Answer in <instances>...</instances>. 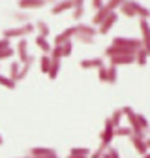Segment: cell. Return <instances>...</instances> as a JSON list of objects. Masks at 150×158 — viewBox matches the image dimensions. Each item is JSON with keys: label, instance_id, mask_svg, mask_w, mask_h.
<instances>
[{"label": "cell", "instance_id": "obj_17", "mask_svg": "<svg viewBox=\"0 0 150 158\" xmlns=\"http://www.w3.org/2000/svg\"><path fill=\"white\" fill-rule=\"evenodd\" d=\"M111 11L105 8V4L100 8V10H96V13H94V17H92V27H100L103 21H105V17L109 15Z\"/></svg>", "mask_w": 150, "mask_h": 158}, {"label": "cell", "instance_id": "obj_9", "mask_svg": "<svg viewBox=\"0 0 150 158\" xmlns=\"http://www.w3.org/2000/svg\"><path fill=\"white\" fill-rule=\"evenodd\" d=\"M15 53H17V60L21 62V64L28 60V56H30V53H28V42H26L25 38H21V40H19V42H17Z\"/></svg>", "mask_w": 150, "mask_h": 158}, {"label": "cell", "instance_id": "obj_12", "mask_svg": "<svg viewBox=\"0 0 150 158\" xmlns=\"http://www.w3.org/2000/svg\"><path fill=\"white\" fill-rule=\"evenodd\" d=\"M47 2L45 0H19L17 2V6L21 8V10H25V11H28V10H38V8H43Z\"/></svg>", "mask_w": 150, "mask_h": 158}, {"label": "cell", "instance_id": "obj_13", "mask_svg": "<svg viewBox=\"0 0 150 158\" xmlns=\"http://www.w3.org/2000/svg\"><path fill=\"white\" fill-rule=\"evenodd\" d=\"M73 8V0H58V2H54V6L51 8V13L53 15H60L68 10Z\"/></svg>", "mask_w": 150, "mask_h": 158}, {"label": "cell", "instance_id": "obj_11", "mask_svg": "<svg viewBox=\"0 0 150 158\" xmlns=\"http://www.w3.org/2000/svg\"><path fill=\"white\" fill-rule=\"evenodd\" d=\"M129 141H131V145H133V149L137 151V154H148V151H150V143H148V139H137V137H133V135H129Z\"/></svg>", "mask_w": 150, "mask_h": 158}, {"label": "cell", "instance_id": "obj_27", "mask_svg": "<svg viewBox=\"0 0 150 158\" xmlns=\"http://www.w3.org/2000/svg\"><path fill=\"white\" fill-rule=\"evenodd\" d=\"M122 117H124V113H122V109H120V107H118V109H115V111H112V115L109 117V118H111V123H112V126H115V128L122 124Z\"/></svg>", "mask_w": 150, "mask_h": 158}, {"label": "cell", "instance_id": "obj_18", "mask_svg": "<svg viewBox=\"0 0 150 158\" xmlns=\"http://www.w3.org/2000/svg\"><path fill=\"white\" fill-rule=\"evenodd\" d=\"M71 38H73V27H68L64 32H60V34L54 36V45H62V44L69 42Z\"/></svg>", "mask_w": 150, "mask_h": 158}, {"label": "cell", "instance_id": "obj_35", "mask_svg": "<svg viewBox=\"0 0 150 158\" xmlns=\"http://www.w3.org/2000/svg\"><path fill=\"white\" fill-rule=\"evenodd\" d=\"M105 152H107V156H109V158H120V152H118V149L111 147V145L105 149Z\"/></svg>", "mask_w": 150, "mask_h": 158}, {"label": "cell", "instance_id": "obj_36", "mask_svg": "<svg viewBox=\"0 0 150 158\" xmlns=\"http://www.w3.org/2000/svg\"><path fill=\"white\" fill-rule=\"evenodd\" d=\"M98 77H100V81H101V83H107V66L98 68Z\"/></svg>", "mask_w": 150, "mask_h": 158}, {"label": "cell", "instance_id": "obj_26", "mask_svg": "<svg viewBox=\"0 0 150 158\" xmlns=\"http://www.w3.org/2000/svg\"><path fill=\"white\" fill-rule=\"evenodd\" d=\"M90 149L88 147H71L69 149V154H73V156H85V158H88L90 156Z\"/></svg>", "mask_w": 150, "mask_h": 158}, {"label": "cell", "instance_id": "obj_30", "mask_svg": "<svg viewBox=\"0 0 150 158\" xmlns=\"http://www.w3.org/2000/svg\"><path fill=\"white\" fill-rule=\"evenodd\" d=\"M0 87H6V89L13 90V89L17 87V83H15V81H11L8 75H2V73H0Z\"/></svg>", "mask_w": 150, "mask_h": 158}, {"label": "cell", "instance_id": "obj_5", "mask_svg": "<svg viewBox=\"0 0 150 158\" xmlns=\"http://www.w3.org/2000/svg\"><path fill=\"white\" fill-rule=\"evenodd\" d=\"M112 139H115V126H112L111 118L107 117L105 123H103V130H101V134H100V145L107 149V147L112 143Z\"/></svg>", "mask_w": 150, "mask_h": 158}, {"label": "cell", "instance_id": "obj_25", "mask_svg": "<svg viewBox=\"0 0 150 158\" xmlns=\"http://www.w3.org/2000/svg\"><path fill=\"white\" fill-rule=\"evenodd\" d=\"M116 81H118V70L115 66H107V83L115 85Z\"/></svg>", "mask_w": 150, "mask_h": 158}, {"label": "cell", "instance_id": "obj_1", "mask_svg": "<svg viewBox=\"0 0 150 158\" xmlns=\"http://www.w3.org/2000/svg\"><path fill=\"white\" fill-rule=\"evenodd\" d=\"M96 36H98V28H96V27L85 25V23L73 25V38H71V40H77L79 44L92 45V44H94V38H96Z\"/></svg>", "mask_w": 150, "mask_h": 158}, {"label": "cell", "instance_id": "obj_15", "mask_svg": "<svg viewBox=\"0 0 150 158\" xmlns=\"http://www.w3.org/2000/svg\"><path fill=\"white\" fill-rule=\"evenodd\" d=\"M32 64H34V55H30V56H28V60L21 64V70H19V73H17V77H15V83L23 81V79H25V77L28 75V72H30Z\"/></svg>", "mask_w": 150, "mask_h": 158}, {"label": "cell", "instance_id": "obj_4", "mask_svg": "<svg viewBox=\"0 0 150 158\" xmlns=\"http://www.w3.org/2000/svg\"><path fill=\"white\" fill-rule=\"evenodd\" d=\"M36 28L32 23H25V25H19V27H13V28H6L4 30V38L11 40V38H25L28 34H32Z\"/></svg>", "mask_w": 150, "mask_h": 158}, {"label": "cell", "instance_id": "obj_42", "mask_svg": "<svg viewBox=\"0 0 150 158\" xmlns=\"http://www.w3.org/2000/svg\"><path fill=\"white\" fill-rule=\"evenodd\" d=\"M2 143H4V141H2V135H0V145H2Z\"/></svg>", "mask_w": 150, "mask_h": 158}, {"label": "cell", "instance_id": "obj_24", "mask_svg": "<svg viewBox=\"0 0 150 158\" xmlns=\"http://www.w3.org/2000/svg\"><path fill=\"white\" fill-rule=\"evenodd\" d=\"M34 28L38 30V36H43V38H47L49 32H51V28H49V25H47L45 21H38V23L34 25Z\"/></svg>", "mask_w": 150, "mask_h": 158}, {"label": "cell", "instance_id": "obj_21", "mask_svg": "<svg viewBox=\"0 0 150 158\" xmlns=\"http://www.w3.org/2000/svg\"><path fill=\"white\" fill-rule=\"evenodd\" d=\"M146 62H148V49L141 47V49L135 53V64L143 68V66H146Z\"/></svg>", "mask_w": 150, "mask_h": 158}, {"label": "cell", "instance_id": "obj_41", "mask_svg": "<svg viewBox=\"0 0 150 158\" xmlns=\"http://www.w3.org/2000/svg\"><path fill=\"white\" fill-rule=\"evenodd\" d=\"M45 2H58V0H45Z\"/></svg>", "mask_w": 150, "mask_h": 158}, {"label": "cell", "instance_id": "obj_6", "mask_svg": "<svg viewBox=\"0 0 150 158\" xmlns=\"http://www.w3.org/2000/svg\"><path fill=\"white\" fill-rule=\"evenodd\" d=\"M112 45H118V47H126V49H133V51H139L143 47V42L139 38H122V36H116L112 38Z\"/></svg>", "mask_w": 150, "mask_h": 158}, {"label": "cell", "instance_id": "obj_33", "mask_svg": "<svg viewBox=\"0 0 150 158\" xmlns=\"http://www.w3.org/2000/svg\"><path fill=\"white\" fill-rule=\"evenodd\" d=\"M13 55H15V49H13V47L2 49V51H0V62H2V60H6V58H11Z\"/></svg>", "mask_w": 150, "mask_h": 158}, {"label": "cell", "instance_id": "obj_38", "mask_svg": "<svg viewBox=\"0 0 150 158\" xmlns=\"http://www.w3.org/2000/svg\"><path fill=\"white\" fill-rule=\"evenodd\" d=\"M8 47H11V42H10L8 38H2V40H0V51H2V49H8Z\"/></svg>", "mask_w": 150, "mask_h": 158}, {"label": "cell", "instance_id": "obj_2", "mask_svg": "<svg viewBox=\"0 0 150 158\" xmlns=\"http://www.w3.org/2000/svg\"><path fill=\"white\" fill-rule=\"evenodd\" d=\"M120 109H122L124 117L128 118L131 130H146V128H148V121H146L144 115L137 113L133 107H129V106H124V107H120Z\"/></svg>", "mask_w": 150, "mask_h": 158}, {"label": "cell", "instance_id": "obj_37", "mask_svg": "<svg viewBox=\"0 0 150 158\" xmlns=\"http://www.w3.org/2000/svg\"><path fill=\"white\" fill-rule=\"evenodd\" d=\"M103 152H105V147H101V145H100L94 152H90V156H88V158H101V154H103Z\"/></svg>", "mask_w": 150, "mask_h": 158}, {"label": "cell", "instance_id": "obj_22", "mask_svg": "<svg viewBox=\"0 0 150 158\" xmlns=\"http://www.w3.org/2000/svg\"><path fill=\"white\" fill-rule=\"evenodd\" d=\"M11 19H15L17 23L25 25V23L30 21V15H28V11H25V10H17V11H11Z\"/></svg>", "mask_w": 150, "mask_h": 158}, {"label": "cell", "instance_id": "obj_29", "mask_svg": "<svg viewBox=\"0 0 150 158\" xmlns=\"http://www.w3.org/2000/svg\"><path fill=\"white\" fill-rule=\"evenodd\" d=\"M131 135V128L129 126H116L115 128V137H129Z\"/></svg>", "mask_w": 150, "mask_h": 158}, {"label": "cell", "instance_id": "obj_8", "mask_svg": "<svg viewBox=\"0 0 150 158\" xmlns=\"http://www.w3.org/2000/svg\"><path fill=\"white\" fill-rule=\"evenodd\" d=\"M116 21H118V11H111V13L105 17V21L98 27V34H103V36H105L112 27H115V23H116Z\"/></svg>", "mask_w": 150, "mask_h": 158}, {"label": "cell", "instance_id": "obj_10", "mask_svg": "<svg viewBox=\"0 0 150 158\" xmlns=\"http://www.w3.org/2000/svg\"><path fill=\"white\" fill-rule=\"evenodd\" d=\"M83 70H92V68H101L105 66V60L103 56H92V58H83L81 64H79Z\"/></svg>", "mask_w": 150, "mask_h": 158}, {"label": "cell", "instance_id": "obj_14", "mask_svg": "<svg viewBox=\"0 0 150 158\" xmlns=\"http://www.w3.org/2000/svg\"><path fill=\"white\" fill-rule=\"evenodd\" d=\"M83 15H85V0H73V8H71L73 21H81Z\"/></svg>", "mask_w": 150, "mask_h": 158}, {"label": "cell", "instance_id": "obj_20", "mask_svg": "<svg viewBox=\"0 0 150 158\" xmlns=\"http://www.w3.org/2000/svg\"><path fill=\"white\" fill-rule=\"evenodd\" d=\"M139 28H141V34H143V47L148 49V19H139Z\"/></svg>", "mask_w": 150, "mask_h": 158}, {"label": "cell", "instance_id": "obj_39", "mask_svg": "<svg viewBox=\"0 0 150 158\" xmlns=\"http://www.w3.org/2000/svg\"><path fill=\"white\" fill-rule=\"evenodd\" d=\"M105 4V0H92V10H100Z\"/></svg>", "mask_w": 150, "mask_h": 158}, {"label": "cell", "instance_id": "obj_43", "mask_svg": "<svg viewBox=\"0 0 150 158\" xmlns=\"http://www.w3.org/2000/svg\"><path fill=\"white\" fill-rule=\"evenodd\" d=\"M143 158H150V156H148V154H143Z\"/></svg>", "mask_w": 150, "mask_h": 158}, {"label": "cell", "instance_id": "obj_40", "mask_svg": "<svg viewBox=\"0 0 150 158\" xmlns=\"http://www.w3.org/2000/svg\"><path fill=\"white\" fill-rule=\"evenodd\" d=\"M68 158H85V156H73V154H68Z\"/></svg>", "mask_w": 150, "mask_h": 158}, {"label": "cell", "instance_id": "obj_34", "mask_svg": "<svg viewBox=\"0 0 150 158\" xmlns=\"http://www.w3.org/2000/svg\"><path fill=\"white\" fill-rule=\"evenodd\" d=\"M62 49H64V58H66V56H69V55L73 53V40H69V42L62 44Z\"/></svg>", "mask_w": 150, "mask_h": 158}, {"label": "cell", "instance_id": "obj_7", "mask_svg": "<svg viewBox=\"0 0 150 158\" xmlns=\"http://www.w3.org/2000/svg\"><path fill=\"white\" fill-rule=\"evenodd\" d=\"M128 64H135V55H116L109 58V66H128Z\"/></svg>", "mask_w": 150, "mask_h": 158}, {"label": "cell", "instance_id": "obj_32", "mask_svg": "<svg viewBox=\"0 0 150 158\" xmlns=\"http://www.w3.org/2000/svg\"><path fill=\"white\" fill-rule=\"evenodd\" d=\"M122 2H124V0H105V8L109 11H116L122 6Z\"/></svg>", "mask_w": 150, "mask_h": 158}, {"label": "cell", "instance_id": "obj_31", "mask_svg": "<svg viewBox=\"0 0 150 158\" xmlns=\"http://www.w3.org/2000/svg\"><path fill=\"white\" fill-rule=\"evenodd\" d=\"M49 66H51V56H49V55H43V56L40 58V70H41V73H45V75H47Z\"/></svg>", "mask_w": 150, "mask_h": 158}, {"label": "cell", "instance_id": "obj_19", "mask_svg": "<svg viewBox=\"0 0 150 158\" xmlns=\"http://www.w3.org/2000/svg\"><path fill=\"white\" fill-rule=\"evenodd\" d=\"M36 45H38V49H40L43 55H49L51 49H53V45L49 44V40L43 38V36H36Z\"/></svg>", "mask_w": 150, "mask_h": 158}, {"label": "cell", "instance_id": "obj_23", "mask_svg": "<svg viewBox=\"0 0 150 158\" xmlns=\"http://www.w3.org/2000/svg\"><path fill=\"white\" fill-rule=\"evenodd\" d=\"M60 68H62V62H60V60H51L47 77H49V79H56V77H58V73H60Z\"/></svg>", "mask_w": 150, "mask_h": 158}, {"label": "cell", "instance_id": "obj_28", "mask_svg": "<svg viewBox=\"0 0 150 158\" xmlns=\"http://www.w3.org/2000/svg\"><path fill=\"white\" fill-rule=\"evenodd\" d=\"M19 70H21V62H19V60H11V64H10V75H8L11 81H15Z\"/></svg>", "mask_w": 150, "mask_h": 158}, {"label": "cell", "instance_id": "obj_16", "mask_svg": "<svg viewBox=\"0 0 150 158\" xmlns=\"http://www.w3.org/2000/svg\"><path fill=\"white\" fill-rule=\"evenodd\" d=\"M56 151L51 147H32L28 156H36V158H41V156H54Z\"/></svg>", "mask_w": 150, "mask_h": 158}, {"label": "cell", "instance_id": "obj_3", "mask_svg": "<svg viewBox=\"0 0 150 158\" xmlns=\"http://www.w3.org/2000/svg\"><path fill=\"white\" fill-rule=\"evenodd\" d=\"M118 10H120V13H122L124 17H141V19H148V10H146L143 4H139L137 0H124L122 6H120Z\"/></svg>", "mask_w": 150, "mask_h": 158}]
</instances>
